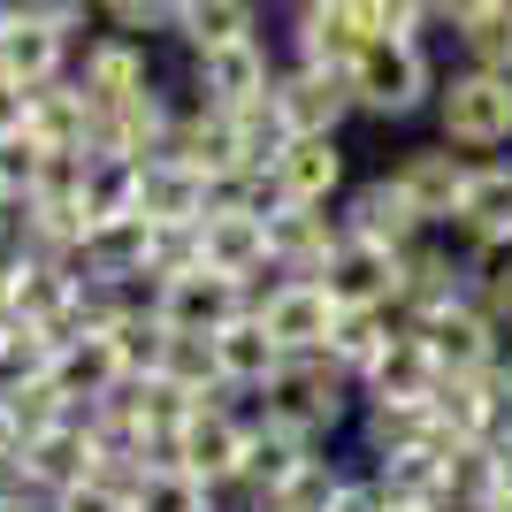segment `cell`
I'll return each mask as SVG.
<instances>
[{
  "mask_svg": "<svg viewBox=\"0 0 512 512\" xmlns=\"http://www.w3.org/2000/svg\"><path fill=\"white\" fill-rule=\"evenodd\" d=\"M253 314L283 344V360H299V352H329V329H337L344 306L321 291V276H268L253 291Z\"/></svg>",
  "mask_w": 512,
  "mask_h": 512,
  "instance_id": "52a82bcc",
  "label": "cell"
},
{
  "mask_svg": "<svg viewBox=\"0 0 512 512\" xmlns=\"http://www.w3.org/2000/svg\"><path fill=\"white\" fill-rule=\"evenodd\" d=\"M482 314L497 321L505 360H512V253H497V260H490V276H482Z\"/></svg>",
  "mask_w": 512,
  "mask_h": 512,
  "instance_id": "bcb514c9",
  "label": "cell"
},
{
  "mask_svg": "<svg viewBox=\"0 0 512 512\" xmlns=\"http://www.w3.org/2000/svg\"><path fill=\"white\" fill-rule=\"evenodd\" d=\"M451 230L467 237V245H482L490 260L512 253V161H505V153L474 161L467 199H459V214H451Z\"/></svg>",
  "mask_w": 512,
  "mask_h": 512,
  "instance_id": "44dd1931",
  "label": "cell"
},
{
  "mask_svg": "<svg viewBox=\"0 0 512 512\" xmlns=\"http://www.w3.org/2000/svg\"><path fill=\"white\" fill-rule=\"evenodd\" d=\"M436 138L451 153H467V161H490V153L512 146V69H444V85H436Z\"/></svg>",
  "mask_w": 512,
  "mask_h": 512,
  "instance_id": "7a4b0ae2",
  "label": "cell"
},
{
  "mask_svg": "<svg viewBox=\"0 0 512 512\" xmlns=\"http://www.w3.org/2000/svg\"><path fill=\"white\" fill-rule=\"evenodd\" d=\"M176 39H184V54H207V46H230V39H260V0H184Z\"/></svg>",
  "mask_w": 512,
  "mask_h": 512,
  "instance_id": "1f68e13d",
  "label": "cell"
},
{
  "mask_svg": "<svg viewBox=\"0 0 512 512\" xmlns=\"http://www.w3.org/2000/svg\"><path fill=\"white\" fill-rule=\"evenodd\" d=\"M8 130H23V85L0 77V138H8Z\"/></svg>",
  "mask_w": 512,
  "mask_h": 512,
  "instance_id": "f907efd6",
  "label": "cell"
},
{
  "mask_svg": "<svg viewBox=\"0 0 512 512\" xmlns=\"http://www.w3.org/2000/svg\"><path fill=\"white\" fill-rule=\"evenodd\" d=\"M451 46H459V62H474V69H512V0H490L474 23H459Z\"/></svg>",
  "mask_w": 512,
  "mask_h": 512,
  "instance_id": "d590c367",
  "label": "cell"
},
{
  "mask_svg": "<svg viewBox=\"0 0 512 512\" xmlns=\"http://www.w3.org/2000/svg\"><path fill=\"white\" fill-rule=\"evenodd\" d=\"M390 176H398V192L413 199V214H421L428 230H451V214H459V199H467L474 161H467V153H451L444 138H428V146H406V153H398V161H390Z\"/></svg>",
  "mask_w": 512,
  "mask_h": 512,
  "instance_id": "5bb4252c",
  "label": "cell"
},
{
  "mask_svg": "<svg viewBox=\"0 0 512 512\" xmlns=\"http://www.w3.org/2000/svg\"><path fill=\"white\" fill-rule=\"evenodd\" d=\"M482 276H490V253L467 245L459 230H428L406 253V283H398V321H421L436 306H467L482 299Z\"/></svg>",
  "mask_w": 512,
  "mask_h": 512,
  "instance_id": "277c9868",
  "label": "cell"
},
{
  "mask_svg": "<svg viewBox=\"0 0 512 512\" xmlns=\"http://www.w3.org/2000/svg\"><path fill=\"white\" fill-rule=\"evenodd\" d=\"M276 46H268V31L260 39H230V46H207V54H192V69H184V92H192L199 107H222V115H237V107H253L276 92Z\"/></svg>",
  "mask_w": 512,
  "mask_h": 512,
  "instance_id": "8992f818",
  "label": "cell"
},
{
  "mask_svg": "<svg viewBox=\"0 0 512 512\" xmlns=\"http://www.w3.org/2000/svg\"><path fill=\"white\" fill-rule=\"evenodd\" d=\"M337 214H344V230H352V237L390 245V253H413V245L428 237V222L413 214V199L398 192V176H390V169L383 176H360V184L337 199Z\"/></svg>",
  "mask_w": 512,
  "mask_h": 512,
  "instance_id": "e0dca14e",
  "label": "cell"
},
{
  "mask_svg": "<svg viewBox=\"0 0 512 512\" xmlns=\"http://www.w3.org/2000/svg\"><path fill=\"white\" fill-rule=\"evenodd\" d=\"M69 69H77V39L54 31L46 16L23 8V16L0 31V77H8V85L39 92V85H54V77H69Z\"/></svg>",
  "mask_w": 512,
  "mask_h": 512,
  "instance_id": "ffe728a7",
  "label": "cell"
},
{
  "mask_svg": "<svg viewBox=\"0 0 512 512\" xmlns=\"http://www.w3.org/2000/svg\"><path fill=\"white\" fill-rule=\"evenodd\" d=\"M54 352H62V337H46V329H23L0 344V390H31V383H54Z\"/></svg>",
  "mask_w": 512,
  "mask_h": 512,
  "instance_id": "f35d334b",
  "label": "cell"
},
{
  "mask_svg": "<svg viewBox=\"0 0 512 512\" xmlns=\"http://www.w3.org/2000/svg\"><path fill=\"white\" fill-rule=\"evenodd\" d=\"M169 153H176V161H192L207 184H230V176L253 169V161H245V146H237V123L222 115V107H199V100H184Z\"/></svg>",
  "mask_w": 512,
  "mask_h": 512,
  "instance_id": "4316f807",
  "label": "cell"
},
{
  "mask_svg": "<svg viewBox=\"0 0 512 512\" xmlns=\"http://www.w3.org/2000/svg\"><path fill=\"white\" fill-rule=\"evenodd\" d=\"M92 276H130L146 283V214H115V222H92L85 253H77Z\"/></svg>",
  "mask_w": 512,
  "mask_h": 512,
  "instance_id": "4dcf8cb0",
  "label": "cell"
},
{
  "mask_svg": "<svg viewBox=\"0 0 512 512\" xmlns=\"http://www.w3.org/2000/svg\"><path fill=\"white\" fill-rule=\"evenodd\" d=\"M176 115H184V107L169 100V85H153L146 100L107 107V115H100V130H92V153H115V161H153V153H169Z\"/></svg>",
  "mask_w": 512,
  "mask_h": 512,
  "instance_id": "d6986e66",
  "label": "cell"
},
{
  "mask_svg": "<svg viewBox=\"0 0 512 512\" xmlns=\"http://www.w3.org/2000/svg\"><path fill=\"white\" fill-rule=\"evenodd\" d=\"M260 413L283 421V428H299V436H314V444H337L344 421L360 413V383H352L329 352H299V360L276 367V383L260 390Z\"/></svg>",
  "mask_w": 512,
  "mask_h": 512,
  "instance_id": "3957f363",
  "label": "cell"
},
{
  "mask_svg": "<svg viewBox=\"0 0 512 512\" xmlns=\"http://www.w3.org/2000/svg\"><path fill=\"white\" fill-rule=\"evenodd\" d=\"M69 421V398L54 383H31V390H8V428H16V444H39L46 428Z\"/></svg>",
  "mask_w": 512,
  "mask_h": 512,
  "instance_id": "b9f144b4",
  "label": "cell"
},
{
  "mask_svg": "<svg viewBox=\"0 0 512 512\" xmlns=\"http://www.w3.org/2000/svg\"><path fill=\"white\" fill-rule=\"evenodd\" d=\"M283 367V344L260 329V314H237L230 329H214V375H222V398H260Z\"/></svg>",
  "mask_w": 512,
  "mask_h": 512,
  "instance_id": "d4e9b609",
  "label": "cell"
},
{
  "mask_svg": "<svg viewBox=\"0 0 512 512\" xmlns=\"http://www.w3.org/2000/svg\"><path fill=\"white\" fill-rule=\"evenodd\" d=\"M199 268V222H146V283Z\"/></svg>",
  "mask_w": 512,
  "mask_h": 512,
  "instance_id": "ab89813d",
  "label": "cell"
},
{
  "mask_svg": "<svg viewBox=\"0 0 512 512\" xmlns=\"http://www.w3.org/2000/svg\"><path fill=\"white\" fill-rule=\"evenodd\" d=\"M352 77V107L367 123H413L436 107V85H444V62L428 39H367L360 62L344 69Z\"/></svg>",
  "mask_w": 512,
  "mask_h": 512,
  "instance_id": "6da1fadb",
  "label": "cell"
},
{
  "mask_svg": "<svg viewBox=\"0 0 512 512\" xmlns=\"http://www.w3.org/2000/svg\"><path fill=\"white\" fill-rule=\"evenodd\" d=\"M0 505H39V490H31V467H23V444L0 451Z\"/></svg>",
  "mask_w": 512,
  "mask_h": 512,
  "instance_id": "c3c4849f",
  "label": "cell"
},
{
  "mask_svg": "<svg viewBox=\"0 0 512 512\" xmlns=\"http://www.w3.org/2000/svg\"><path fill=\"white\" fill-rule=\"evenodd\" d=\"M199 268H214V276L260 291V283L276 276V260H268V214L207 207V214H199Z\"/></svg>",
  "mask_w": 512,
  "mask_h": 512,
  "instance_id": "4fadbf2b",
  "label": "cell"
},
{
  "mask_svg": "<svg viewBox=\"0 0 512 512\" xmlns=\"http://www.w3.org/2000/svg\"><path fill=\"white\" fill-rule=\"evenodd\" d=\"M107 344H115V360H123V375H161V352H169V321L153 314V299L138 306V314H123L115 329H100Z\"/></svg>",
  "mask_w": 512,
  "mask_h": 512,
  "instance_id": "e575fe53",
  "label": "cell"
},
{
  "mask_svg": "<svg viewBox=\"0 0 512 512\" xmlns=\"http://www.w3.org/2000/svg\"><path fill=\"white\" fill-rule=\"evenodd\" d=\"M436 383H444L436 352H428L413 329H398V344H390L383 360L360 375V406H428V398H436Z\"/></svg>",
  "mask_w": 512,
  "mask_h": 512,
  "instance_id": "484cf974",
  "label": "cell"
},
{
  "mask_svg": "<svg viewBox=\"0 0 512 512\" xmlns=\"http://www.w3.org/2000/svg\"><path fill=\"white\" fill-rule=\"evenodd\" d=\"M107 31H130V39H176L184 23V0H100Z\"/></svg>",
  "mask_w": 512,
  "mask_h": 512,
  "instance_id": "60d3db41",
  "label": "cell"
},
{
  "mask_svg": "<svg viewBox=\"0 0 512 512\" xmlns=\"http://www.w3.org/2000/svg\"><path fill=\"white\" fill-rule=\"evenodd\" d=\"M398 329H406V321H398V306H344L337 329H329V360H337L344 375L360 383L367 367H375L390 344H398Z\"/></svg>",
  "mask_w": 512,
  "mask_h": 512,
  "instance_id": "f546056e",
  "label": "cell"
},
{
  "mask_svg": "<svg viewBox=\"0 0 512 512\" xmlns=\"http://www.w3.org/2000/svg\"><path fill=\"white\" fill-rule=\"evenodd\" d=\"M260 8H299V0H260Z\"/></svg>",
  "mask_w": 512,
  "mask_h": 512,
  "instance_id": "11a10c76",
  "label": "cell"
},
{
  "mask_svg": "<svg viewBox=\"0 0 512 512\" xmlns=\"http://www.w3.org/2000/svg\"><path fill=\"white\" fill-rule=\"evenodd\" d=\"M54 512H130V482H115V474H92V482H77V490L54 497Z\"/></svg>",
  "mask_w": 512,
  "mask_h": 512,
  "instance_id": "f6af8a7d",
  "label": "cell"
},
{
  "mask_svg": "<svg viewBox=\"0 0 512 512\" xmlns=\"http://www.w3.org/2000/svg\"><path fill=\"white\" fill-rule=\"evenodd\" d=\"M398 283H406V253L390 245H367V237L344 230V245L321 260V291L337 306H398Z\"/></svg>",
  "mask_w": 512,
  "mask_h": 512,
  "instance_id": "2e32d148",
  "label": "cell"
},
{
  "mask_svg": "<svg viewBox=\"0 0 512 512\" xmlns=\"http://www.w3.org/2000/svg\"><path fill=\"white\" fill-rule=\"evenodd\" d=\"M237 512H260V505H237Z\"/></svg>",
  "mask_w": 512,
  "mask_h": 512,
  "instance_id": "680465c9",
  "label": "cell"
},
{
  "mask_svg": "<svg viewBox=\"0 0 512 512\" xmlns=\"http://www.w3.org/2000/svg\"><path fill=\"white\" fill-rule=\"evenodd\" d=\"M39 161H46V146L31 138V130H8L0 138V184L16 199H31V184H39Z\"/></svg>",
  "mask_w": 512,
  "mask_h": 512,
  "instance_id": "ee69618b",
  "label": "cell"
},
{
  "mask_svg": "<svg viewBox=\"0 0 512 512\" xmlns=\"http://www.w3.org/2000/svg\"><path fill=\"white\" fill-rule=\"evenodd\" d=\"M130 512H222V497L184 467H146L130 482Z\"/></svg>",
  "mask_w": 512,
  "mask_h": 512,
  "instance_id": "836d02e7",
  "label": "cell"
},
{
  "mask_svg": "<svg viewBox=\"0 0 512 512\" xmlns=\"http://www.w3.org/2000/svg\"><path fill=\"white\" fill-rule=\"evenodd\" d=\"M283 62H314V69H352L367 46V23L352 16V0H299L283 8Z\"/></svg>",
  "mask_w": 512,
  "mask_h": 512,
  "instance_id": "9a60e30c",
  "label": "cell"
},
{
  "mask_svg": "<svg viewBox=\"0 0 512 512\" xmlns=\"http://www.w3.org/2000/svg\"><path fill=\"white\" fill-rule=\"evenodd\" d=\"M459 436H428V444H413V451H383V459H360L367 467V482L383 490V505L390 512H459V497H451V467H459Z\"/></svg>",
  "mask_w": 512,
  "mask_h": 512,
  "instance_id": "5b68a950",
  "label": "cell"
},
{
  "mask_svg": "<svg viewBox=\"0 0 512 512\" xmlns=\"http://www.w3.org/2000/svg\"><path fill=\"white\" fill-rule=\"evenodd\" d=\"M344 245V214L337 207H283L268 214V260L276 276H321V260Z\"/></svg>",
  "mask_w": 512,
  "mask_h": 512,
  "instance_id": "cb8c5ba5",
  "label": "cell"
},
{
  "mask_svg": "<svg viewBox=\"0 0 512 512\" xmlns=\"http://www.w3.org/2000/svg\"><path fill=\"white\" fill-rule=\"evenodd\" d=\"M321 451H329V444H314V436L268 421V413L253 406V421H245V467H237V490L230 497H276V490H291ZM230 497H222V505H230Z\"/></svg>",
  "mask_w": 512,
  "mask_h": 512,
  "instance_id": "30bf717a",
  "label": "cell"
},
{
  "mask_svg": "<svg viewBox=\"0 0 512 512\" xmlns=\"http://www.w3.org/2000/svg\"><path fill=\"white\" fill-rule=\"evenodd\" d=\"M360 459H383V451H413L436 436V406H360Z\"/></svg>",
  "mask_w": 512,
  "mask_h": 512,
  "instance_id": "d6a6232c",
  "label": "cell"
},
{
  "mask_svg": "<svg viewBox=\"0 0 512 512\" xmlns=\"http://www.w3.org/2000/svg\"><path fill=\"white\" fill-rule=\"evenodd\" d=\"M8 337H16V321H8V306H0V344H8Z\"/></svg>",
  "mask_w": 512,
  "mask_h": 512,
  "instance_id": "db71d44e",
  "label": "cell"
},
{
  "mask_svg": "<svg viewBox=\"0 0 512 512\" xmlns=\"http://www.w3.org/2000/svg\"><path fill=\"white\" fill-rule=\"evenodd\" d=\"M23 467H31V490L39 497H62V490L100 474V451H92V436L77 421H62V428H46L39 444H23Z\"/></svg>",
  "mask_w": 512,
  "mask_h": 512,
  "instance_id": "f1b7e54d",
  "label": "cell"
},
{
  "mask_svg": "<svg viewBox=\"0 0 512 512\" xmlns=\"http://www.w3.org/2000/svg\"><path fill=\"white\" fill-rule=\"evenodd\" d=\"M77 85H85V100L100 107H123V100H146L161 77H153V46L130 39V31H92L85 46H77V69H69Z\"/></svg>",
  "mask_w": 512,
  "mask_h": 512,
  "instance_id": "9c48e42d",
  "label": "cell"
},
{
  "mask_svg": "<svg viewBox=\"0 0 512 512\" xmlns=\"http://www.w3.org/2000/svg\"><path fill=\"white\" fill-rule=\"evenodd\" d=\"M153 314L169 321L176 337H214V329H230L237 314H253V291L230 283V276H214V268H192V276L153 283Z\"/></svg>",
  "mask_w": 512,
  "mask_h": 512,
  "instance_id": "8fae6325",
  "label": "cell"
},
{
  "mask_svg": "<svg viewBox=\"0 0 512 512\" xmlns=\"http://www.w3.org/2000/svg\"><path fill=\"white\" fill-rule=\"evenodd\" d=\"M406 329L436 352V367H444V375H490V367H505V337H497V321L482 314V299L436 306V314L406 321Z\"/></svg>",
  "mask_w": 512,
  "mask_h": 512,
  "instance_id": "7c38bea8",
  "label": "cell"
},
{
  "mask_svg": "<svg viewBox=\"0 0 512 512\" xmlns=\"http://www.w3.org/2000/svg\"><path fill=\"white\" fill-rule=\"evenodd\" d=\"M31 512H54V497H39V505H31Z\"/></svg>",
  "mask_w": 512,
  "mask_h": 512,
  "instance_id": "9f6ffc18",
  "label": "cell"
},
{
  "mask_svg": "<svg viewBox=\"0 0 512 512\" xmlns=\"http://www.w3.org/2000/svg\"><path fill=\"white\" fill-rule=\"evenodd\" d=\"M490 8V0H428V16H436V31H459V23H474Z\"/></svg>",
  "mask_w": 512,
  "mask_h": 512,
  "instance_id": "681fc988",
  "label": "cell"
},
{
  "mask_svg": "<svg viewBox=\"0 0 512 512\" xmlns=\"http://www.w3.org/2000/svg\"><path fill=\"white\" fill-rule=\"evenodd\" d=\"M23 130H31L46 153H92L100 107L85 100V85H77V77H54V85L23 92Z\"/></svg>",
  "mask_w": 512,
  "mask_h": 512,
  "instance_id": "603a6c76",
  "label": "cell"
},
{
  "mask_svg": "<svg viewBox=\"0 0 512 512\" xmlns=\"http://www.w3.org/2000/svg\"><path fill=\"white\" fill-rule=\"evenodd\" d=\"M130 375L123 360H115V344L100 337V329H77V337H62V352H54V390L69 398V421H85L100 398H115Z\"/></svg>",
  "mask_w": 512,
  "mask_h": 512,
  "instance_id": "7402d4cb",
  "label": "cell"
},
{
  "mask_svg": "<svg viewBox=\"0 0 512 512\" xmlns=\"http://www.w3.org/2000/svg\"><path fill=\"white\" fill-rule=\"evenodd\" d=\"M0 512H31V505H0Z\"/></svg>",
  "mask_w": 512,
  "mask_h": 512,
  "instance_id": "6f0895ef",
  "label": "cell"
},
{
  "mask_svg": "<svg viewBox=\"0 0 512 512\" xmlns=\"http://www.w3.org/2000/svg\"><path fill=\"white\" fill-rule=\"evenodd\" d=\"M352 16L367 23V39H428L436 31L428 0H352Z\"/></svg>",
  "mask_w": 512,
  "mask_h": 512,
  "instance_id": "7bdbcfd3",
  "label": "cell"
},
{
  "mask_svg": "<svg viewBox=\"0 0 512 512\" xmlns=\"http://www.w3.org/2000/svg\"><path fill=\"white\" fill-rule=\"evenodd\" d=\"M268 176H276L283 207H337V199L352 192V153H344L337 130H299V138L268 161Z\"/></svg>",
  "mask_w": 512,
  "mask_h": 512,
  "instance_id": "ba28073f",
  "label": "cell"
},
{
  "mask_svg": "<svg viewBox=\"0 0 512 512\" xmlns=\"http://www.w3.org/2000/svg\"><path fill=\"white\" fill-rule=\"evenodd\" d=\"M16 16H23V0H0V31H8Z\"/></svg>",
  "mask_w": 512,
  "mask_h": 512,
  "instance_id": "f5cc1de1",
  "label": "cell"
},
{
  "mask_svg": "<svg viewBox=\"0 0 512 512\" xmlns=\"http://www.w3.org/2000/svg\"><path fill=\"white\" fill-rule=\"evenodd\" d=\"M161 383H176L184 398H222V375H214V337H176V329H169Z\"/></svg>",
  "mask_w": 512,
  "mask_h": 512,
  "instance_id": "74e56055",
  "label": "cell"
},
{
  "mask_svg": "<svg viewBox=\"0 0 512 512\" xmlns=\"http://www.w3.org/2000/svg\"><path fill=\"white\" fill-rule=\"evenodd\" d=\"M207 207H214V184L192 161H176V153L138 161V214H146V222H199Z\"/></svg>",
  "mask_w": 512,
  "mask_h": 512,
  "instance_id": "83f0119b",
  "label": "cell"
},
{
  "mask_svg": "<svg viewBox=\"0 0 512 512\" xmlns=\"http://www.w3.org/2000/svg\"><path fill=\"white\" fill-rule=\"evenodd\" d=\"M23 8H39V0H23Z\"/></svg>",
  "mask_w": 512,
  "mask_h": 512,
  "instance_id": "91938a15",
  "label": "cell"
},
{
  "mask_svg": "<svg viewBox=\"0 0 512 512\" xmlns=\"http://www.w3.org/2000/svg\"><path fill=\"white\" fill-rule=\"evenodd\" d=\"M467 512H512V490H497V482H490V490L474 497V505H467Z\"/></svg>",
  "mask_w": 512,
  "mask_h": 512,
  "instance_id": "816d5d0a",
  "label": "cell"
},
{
  "mask_svg": "<svg viewBox=\"0 0 512 512\" xmlns=\"http://www.w3.org/2000/svg\"><path fill=\"white\" fill-rule=\"evenodd\" d=\"M276 107H283V123H291V138L299 130H337L360 115L352 107V77L344 69H314V62H283L276 69Z\"/></svg>",
  "mask_w": 512,
  "mask_h": 512,
  "instance_id": "ac0fdd59",
  "label": "cell"
},
{
  "mask_svg": "<svg viewBox=\"0 0 512 512\" xmlns=\"http://www.w3.org/2000/svg\"><path fill=\"white\" fill-rule=\"evenodd\" d=\"M85 214H92V222H115V214H138V161H115V153H92V169H85Z\"/></svg>",
  "mask_w": 512,
  "mask_h": 512,
  "instance_id": "8d00e7d4",
  "label": "cell"
},
{
  "mask_svg": "<svg viewBox=\"0 0 512 512\" xmlns=\"http://www.w3.org/2000/svg\"><path fill=\"white\" fill-rule=\"evenodd\" d=\"M321 512H390V505H383V490L367 482V467H344V482L329 490V505H321Z\"/></svg>",
  "mask_w": 512,
  "mask_h": 512,
  "instance_id": "7dc6e473",
  "label": "cell"
}]
</instances>
